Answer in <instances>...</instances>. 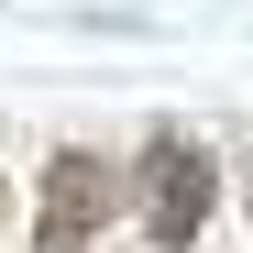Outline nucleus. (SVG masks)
Returning <instances> with one entry per match:
<instances>
[{"mask_svg": "<svg viewBox=\"0 0 253 253\" xmlns=\"http://www.w3.org/2000/svg\"><path fill=\"white\" fill-rule=\"evenodd\" d=\"M132 209H143L154 253H187V242L209 231V209H220V165H209V143L165 121V132L143 143V165H132Z\"/></svg>", "mask_w": 253, "mask_h": 253, "instance_id": "f257e3e1", "label": "nucleus"}, {"mask_svg": "<svg viewBox=\"0 0 253 253\" xmlns=\"http://www.w3.org/2000/svg\"><path fill=\"white\" fill-rule=\"evenodd\" d=\"M110 220H121V165H99V154L66 143L44 165V198H33V253H88Z\"/></svg>", "mask_w": 253, "mask_h": 253, "instance_id": "f03ea898", "label": "nucleus"}, {"mask_svg": "<svg viewBox=\"0 0 253 253\" xmlns=\"http://www.w3.org/2000/svg\"><path fill=\"white\" fill-rule=\"evenodd\" d=\"M242 187H253V154H242Z\"/></svg>", "mask_w": 253, "mask_h": 253, "instance_id": "7ed1b4c3", "label": "nucleus"}]
</instances>
